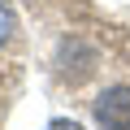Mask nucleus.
Wrapping results in <instances>:
<instances>
[{"mask_svg":"<svg viewBox=\"0 0 130 130\" xmlns=\"http://www.w3.org/2000/svg\"><path fill=\"white\" fill-rule=\"evenodd\" d=\"M95 121L100 130H130V87L117 83V87H104L95 95Z\"/></svg>","mask_w":130,"mask_h":130,"instance_id":"f257e3e1","label":"nucleus"},{"mask_svg":"<svg viewBox=\"0 0 130 130\" xmlns=\"http://www.w3.org/2000/svg\"><path fill=\"white\" fill-rule=\"evenodd\" d=\"M48 130H83V126H78V121H52Z\"/></svg>","mask_w":130,"mask_h":130,"instance_id":"7ed1b4c3","label":"nucleus"},{"mask_svg":"<svg viewBox=\"0 0 130 130\" xmlns=\"http://www.w3.org/2000/svg\"><path fill=\"white\" fill-rule=\"evenodd\" d=\"M9 39H13V13H9L5 0H0V48H5Z\"/></svg>","mask_w":130,"mask_h":130,"instance_id":"f03ea898","label":"nucleus"}]
</instances>
